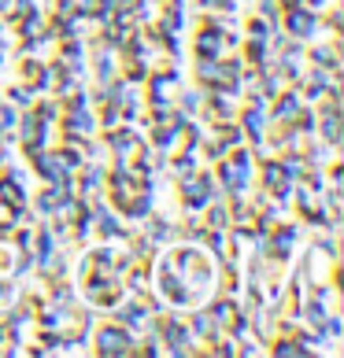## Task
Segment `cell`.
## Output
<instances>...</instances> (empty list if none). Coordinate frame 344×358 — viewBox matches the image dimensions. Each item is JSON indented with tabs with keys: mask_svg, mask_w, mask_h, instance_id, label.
Returning <instances> with one entry per match:
<instances>
[]
</instances>
